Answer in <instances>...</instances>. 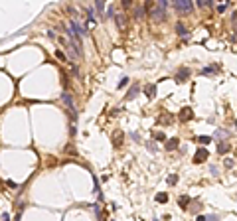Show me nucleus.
Masks as SVG:
<instances>
[{
  "label": "nucleus",
  "mask_w": 237,
  "mask_h": 221,
  "mask_svg": "<svg viewBox=\"0 0 237 221\" xmlns=\"http://www.w3.org/2000/svg\"><path fill=\"white\" fill-rule=\"evenodd\" d=\"M168 6H170V2H166V0H158L156 4H152L150 6V18L154 20H162L166 16V10H168Z\"/></svg>",
  "instance_id": "f257e3e1"
},
{
  "label": "nucleus",
  "mask_w": 237,
  "mask_h": 221,
  "mask_svg": "<svg viewBox=\"0 0 237 221\" xmlns=\"http://www.w3.org/2000/svg\"><path fill=\"white\" fill-rule=\"evenodd\" d=\"M174 6L178 12H190L194 8V2L192 0H174Z\"/></svg>",
  "instance_id": "f03ea898"
},
{
  "label": "nucleus",
  "mask_w": 237,
  "mask_h": 221,
  "mask_svg": "<svg viewBox=\"0 0 237 221\" xmlns=\"http://www.w3.org/2000/svg\"><path fill=\"white\" fill-rule=\"evenodd\" d=\"M69 28H71L75 34H77L79 38H85V36H87V28H83V26H81V24L77 22V20H73V18H71V22H69Z\"/></svg>",
  "instance_id": "7ed1b4c3"
},
{
  "label": "nucleus",
  "mask_w": 237,
  "mask_h": 221,
  "mask_svg": "<svg viewBox=\"0 0 237 221\" xmlns=\"http://www.w3.org/2000/svg\"><path fill=\"white\" fill-rule=\"evenodd\" d=\"M61 99H63V103H65V107L69 111H71V117H73V121L77 118V113H75V105H73V99H71V95L69 93H63L61 95Z\"/></svg>",
  "instance_id": "20e7f679"
},
{
  "label": "nucleus",
  "mask_w": 237,
  "mask_h": 221,
  "mask_svg": "<svg viewBox=\"0 0 237 221\" xmlns=\"http://www.w3.org/2000/svg\"><path fill=\"white\" fill-rule=\"evenodd\" d=\"M205 158H208V150H205V148H200V150H198V152H196V160H194V162H205Z\"/></svg>",
  "instance_id": "39448f33"
},
{
  "label": "nucleus",
  "mask_w": 237,
  "mask_h": 221,
  "mask_svg": "<svg viewBox=\"0 0 237 221\" xmlns=\"http://www.w3.org/2000/svg\"><path fill=\"white\" fill-rule=\"evenodd\" d=\"M144 95L148 99H154V95H156V85H146V87H144Z\"/></svg>",
  "instance_id": "423d86ee"
},
{
  "label": "nucleus",
  "mask_w": 237,
  "mask_h": 221,
  "mask_svg": "<svg viewBox=\"0 0 237 221\" xmlns=\"http://www.w3.org/2000/svg\"><path fill=\"white\" fill-rule=\"evenodd\" d=\"M188 75H190V69H180V71H178V75H176V81H178V83H182V81H184Z\"/></svg>",
  "instance_id": "0eeeda50"
},
{
  "label": "nucleus",
  "mask_w": 237,
  "mask_h": 221,
  "mask_svg": "<svg viewBox=\"0 0 237 221\" xmlns=\"http://www.w3.org/2000/svg\"><path fill=\"white\" fill-rule=\"evenodd\" d=\"M180 118H182V121H190V118H192V109H190V107H186V109L180 113Z\"/></svg>",
  "instance_id": "6e6552de"
},
{
  "label": "nucleus",
  "mask_w": 237,
  "mask_h": 221,
  "mask_svg": "<svg viewBox=\"0 0 237 221\" xmlns=\"http://www.w3.org/2000/svg\"><path fill=\"white\" fill-rule=\"evenodd\" d=\"M115 22H117V26H119V28H125V24H126L125 14H117V16H115Z\"/></svg>",
  "instance_id": "1a4fd4ad"
},
{
  "label": "nucleus",
  "mask_w": 237,
  "mask_h": 221,
  "mask_svg": "<svg viewBox=\"0 0 237 221\" xmlns=\"http://www.w3.org/2000/svg\"><path fill=\"white\" fill-rule=\"evenodd\" d=\"M134 16H136V18H142V16H144V6H142V4H136V6H134Z\"/></svg>",
  "instance_id": "9d476101"
},
{
  "label": "nucleus",
  "mask_w": 237,
  "mask_h": 221,
  "mask_svg": "<svg viewBox=\"0 0 237 221\" xmlns=\"http://www.w3.org/2000/svg\"><path fill=\"white\" fill-rule=\"evenodd\" d=\"M176 30H178V34H180V36L188 38V30H186V26H184V24H180V22H178V24H176Z\"/></svg>",
  "instance_id": "9b49d317"
},
{
  "label": "nucleus",
  "mask_w": 237,
  "mask_h": 221,
  "mask_svg": "<svg viewBox=\"0 0 237 221\" xmlns=\"http://www.w3.org/2000/svg\"><path fill=\"white\" fill-rule=\"evenodd\" d=\"M176 146H178V140H176V138H170V140L166 142V150H174Z\"/></svg>",
  "instance_id": "f8f14e48"
},
{
  "label": "nucleus",
  "mask_w": 237,
  "mask_h": 221,
  "mask_svg": "<svg viewBox=\"0 0 237 221\" xmlns=\"http://www.w3.org/2000/svg\"><path fill=\"white\" fill-rule=\"evenodd\" d=\"M138 89H140V87H138V85H134V87H132L131 91H129V95H126V99H134V97H136V93H138Z\"/></svg>",
  "instance_id": "ddd939ff"
},
{
  "label": "nucleus",
  "mask_w": 237,
  "mask_h": 221,
  "mask_svg": "<svg viewBox=\"0 0 237 221\" xmlns=\"http://www.w3.org/2000/svg\"><path fill=\"white\" fill-rule=\"evenodd\" d=\"M95 10H97V12H103V10H105V2H103V0H95Z\"/></svg>",
  "instance_id": "4468645a"
},
{
  "label": "nucleus",
  "mask_w": 237,
  "mask_h": 221,
  "mask_svg": "<svg viewBox=\"0 0 237 221\" xmlns=\"http://www.w3.org/2000/svg\"><path fill=\"white\" fill-rule=\"evenodd\" d=\"M126 85H129V77H123L121 81H119V89H125Z\"/></svg>",
  "instance_id": "2eb2a0df"
},
{
  "label": "nucleus",
  "mask_w": 237,
  "mask_h": 221,
  "mask_svg": "<svg viewBox=\"0 0 237 221\" xmlns=\"http://www.w3.org/2000/svg\"><path fill=\"white\" fill-rule=\"evenodd\" d=\"M217 71H219V67H205L202 73H217Z\"/></svg>",
  "instance_id": "dca6fc26"
},
{
  "label": "nucleus",
  "mask_w": 237,
  "mask_h": 221,
  "mask_svg": "<svg viewBox=\"0 0 237 221\" xmlns=\"http://www.w3.org/2000/svg\"><path fill=\"white\" fill-rule=\"evenodd\" d=\"M166 199H168V195H166V194H158V195H156V202H160V203L166 202Z\"/></svg>",
  "instance_id": "f3484780"
},
{
  "label": "nucleus",
  "mask_w": 237,
  "mask_h": 221,
  "mask_svg": "<svg viewBox=\"0 0 237 221\" xmlns=\"http://www.w3.org/2000/svg\"><path fill=\"white\" fill-rule=\"evenodd\" d=\"M198 142H202V144H208V142H211V138H210V136H200V138H198Z\"/></svg>",
  "instance_id": "a211bd4d"
},
{
  "label": "nucleus",
  "mask_w": 237,
  "mask_h": 221,
  "mask_svg": "<svg viewBox=\"0 0 237 221\" xmlns=\"http://www.w3.org/2000/svg\"><path fill=\"white\" fill-rule=\"evenodd\" d=\"M188 202H190V197H188V195H184V197H180V205H188Z\"/></svg>",
  "instance_id": "6ab92c4d"
},
{
  "label": "nucleus",
  "mask_w": 237,
  "mask_h": 221,
  "mask_svg": "<svg viewBox=\"0 0 237 221\" xmlns=\"http://www.w3.org/2000/svg\"><path fill=\"white\" fill-rule=\"evenodd\" d=\"M217 150H219V152H225V150H227V144H225V142H219Z\"/></svg>",
  "instance_id": "aec40b11"
},
{
  "label": "nucleus",
  "mask_w": 237,
  "mask_h": 221,
  "mask_svg": "<svg viewBox=\"0 0 237 221\" xmlns=\"http://www.w3.org/2000/svg\"><path fill=\"white\" fill-rule=\"evenodd\" d=\"M87 20H89V22H93V10H91V8L87 10Z\"/></svg>",
  "instance_id": "412c9836"
},
{
  "label": "nucleus",
  "mask_w": 237,
  "mask_h": 221,
  "mask_svg": "<svg viewBox=\"0 0 237 221\" xmlns=\"http://www.w3.org/2000/svg\"><path fill=\"white\" fill-rule=\"evenodd\" d=\"M176 180H178L176 176H170V178H168V184H170V186H172V184H176Z\"/></svg>",
  "instance_id": "4be33fe9"
},
{
  "label": "nucleus",
  "mask_w": 237,
  "mask_h": 221,
  "mask_svg": "<svg viewBox=\"0 0 237 221\" xmlns=\"http://www.w3.org/2000/svg\"><path fill=\"white\" fill-rule=\"evenodd\" d=\"M225 166H227V168H231V166H233V160H231V158H227V160H225Z\"/></svg>",
  "instance_id": "5701e85b"
},
{
  "label": "nucleus",
  "mask_w": 237,
  "mask_h": 221,
  "mask_svg": "<svg viewBox=\"0 0 237 221\" xmlns=\"http://www.w3.org/2000/svg\"><path fill=\"white\" fill-rule=\"evenodd\" d=\"M55 55H57V57H59V59H65V55H63V53H61V52H59V50H55Z\"/></svg>",
  "instance_id": "b1692460"
},
{
  "label": "nucleus",
  "mask_w": 237,
  "mask_h": 221,
  "mask_svg": "<svg viewBox=\"0 0 237 221\" xmlns=\"http://www.w3.org/2000/svg\"><path fill=\"white\" fill-rule=\"evenodd\" d=\"M2 221H10V215H8L6 211H4V213H2Z\"/></svg>",
  "instance_id": "393cba45"
},
{
  "label": "nucleus",
  "mask_w": 237,
  "mask_h": 221,
  "mask_svg": "<svg viewBox=\"0 0 237 221\" xmlns=\"http://www.w3.org/2000/svg\"><path fill=\"white\" fill-rule=\"evenodd\" d=\"M225 8H227V4H219V6H217V10H219V12H223Z\"/></svg>",
  "instance_id": "a878e982"
},
{
  "label": "nucleus",
  "mask_w": 237,
  "mask_h": 221,
  "mask_svg": "<svg viewBox=\"0 0 237 221\" xmlns=\"http://www.w3.org/2000/svg\"><path fill=\"white\" fill-rule=\"evenodd\" d=\"M208 219V217H204V215H200V217H198V221H205Z\"/></svg>",
  "instance_id": "bb28decb"
}]
</instances>
